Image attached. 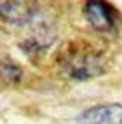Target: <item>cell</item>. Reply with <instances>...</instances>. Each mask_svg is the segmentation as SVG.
<instances>
[{
  "label": "cell",
  "instance_id": "1",
  "mask_svg": "<svg viewBox=\"0 0 122 124\" xmlns=\"http://www.w3.org/2000/svg\"><path fill=\"white\" fill-rule=\"evenodd\" d=\"M84 14L91 26L98 31H110L117 21V10L105 0H88Z\"/></svg>",
  "mask_w": 122,
  "mask_h": 124
},
{
  "label": "cell",
  "instance_id": "2",
  "mask_svg": "<svg viewBox=\"0 0 122 124\" xmlns=\"http://www.w3.org/2000/svg\"><path fill=\"white\" fill-rule=\"evenodd\" d=\"M78 124H122V105L103 103L86 108L76 117Z\"/></svg>",
  "mask_w": 122,
  "mask_h": 124
},
{
  "label": "cell",
  "instance_id": "3",
  "mask_svg": "<svg viewBox=\"0 0 122 124\" xmlns=\"http://www.w3.org/2000/svg\"><path fill=\"white\" fill-rule=\"evenodd\" d=\"M0 17L10 24H26L35 19L31 0H0Z\"/></svg>",
  "mask_w": 122,
  "mask_h": 124
},
{
  "label": "cell",
  "instance_id": "4",
  "mask_svg": "<svg viewBox=\"0 0 122 124\" xmlns=\"http://www.w3.org/2000/svg\"><path fill=\"white\" fill-rule=\"evenodd\" d=\"M67 69H69L71 76L76 78V79H88V78H93V76H96V74H100L103 71L98 57L89 55V54H86V55H72L69 59Z\"/></svg>",
  "mask_w": 122,
  "mask_h": 124
},
{
  "label": "cell",
  "instance_id": "5",
  "mask_svg": "<svg viewBox=\"0 0 122 124\" xmlns=\"http://www.w3.org/2000/svg\"><path fill=\"white\" fill-rule=\"evenodd\" d=\"M0 78L5 83H17L21 79V69L12 60H4L0 64Z\"/></svg>",
  "mask_w": 122,
  "mask_h": 124
}]
</instances>
